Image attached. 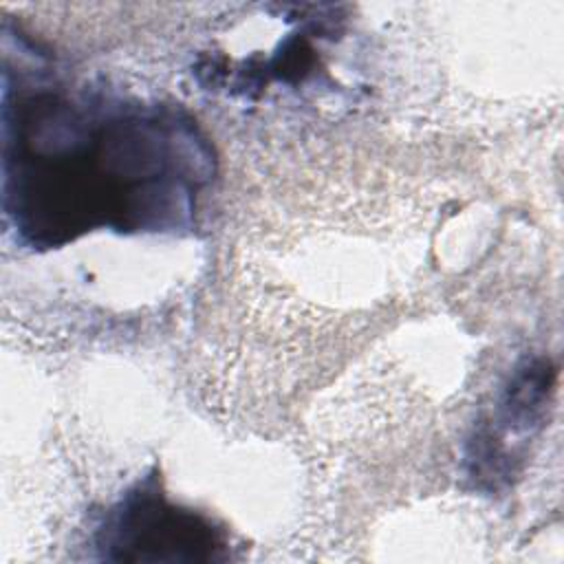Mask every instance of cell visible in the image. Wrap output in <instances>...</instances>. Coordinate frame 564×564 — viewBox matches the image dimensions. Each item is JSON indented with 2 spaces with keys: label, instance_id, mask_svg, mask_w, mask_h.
Returning a JSON list of instances; mask_svg holds the SVG:
<instances>
[{
  "label": "cell",
  "instance_id": "obj_3",
  "mask_svg": "<svg viewBox=\"0 0 564 564\" xmlns=\"http://www.w3.org/2000/svg\"><path fill=\"white\" fill-rule=\"evenodd\" d=\"M551 386L553 368L549 361L535 359L520 368L513 375L511 386L507 388L502 401L505 421L520 430H529L533 423H538L542 419V410L546 405Z\"/></svg>",
  "mask_w": 564,
  "mask_h": 564
},
{
  "label": "cell",
  "instance_id": "obj_2",
  "mask_svg": "<svg viewBox=\"0 0 564 564\" xmlns=\"http://www.w3.org/2000/svg\"><path fill=\"white\" fill-rule=\"evenodd\" d=\"M104 557L115 562H216L225 557L220 531L203 516L174 507L154 478L130 491L99 533Z\"/></svg>",
  "mask_w": 564,
  "mask_h": 564
},
{
  "label": "cell",
  "instance_id": "obj_1",
  "mask_svg": "<svg viewBox=\"0 0 564 564\" xmlns=\"http://www.w3.org/2000/svg\"><path fill=\"white\" fill-rule=\"evenodd\" d=\"M212 174V152L174 110L84 108L40 90L4 108V212L35 247L99 225L176 229Z\"/></svg>",
  "mask_w": 564,
  "mask_h": 564
}]
</instances>
